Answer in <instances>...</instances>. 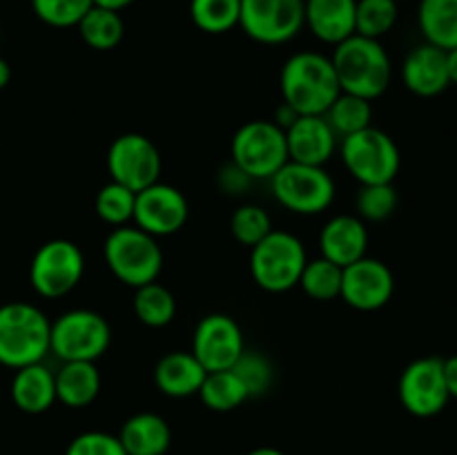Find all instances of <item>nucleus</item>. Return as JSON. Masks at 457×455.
Returning <instances> with one entry per match:
<instances>
[{
	"label": "nucleus",
	"instance_id": "f257e3e1",
	"mask_svg": "<svg viewBox=\"0 0 457 455\" xmlns=\"http://www.w3.org/2000/svg\"><path fill=\"white\" fill-rule=\"evenodd\" d=\"M335 76L344 94L366 98L373 103L391 85L393 65L379 40L353 34L351 38L335 45Z\"/></svg>",
	"mask_w": 457,
	"mask_h": 455
},
{
	"label": "nucleus",
	"instance_id": "f03ea898",
	"mask_svg": "<svg viewBox=\"0 0 457 455\" xmlns=\"http://www.w3.org/2000/svg\"><path fill=\"white\" fill-rule=\"evenodd\" d=\"M279 85L284 103L295 107L299 116L326 114L342 94L333 61L317 52L293 54L281 67Z\"/></svg>",
	"mask_w": 457,
	"mask_h": 455
},
{
	"label": "nucleus",
	"instance_id": "7ed1b4c3",
	"mask_svg": "<svg viewBox=\"0 0 457 455\" xmlns=\"http://www.w3.org/2000/svg\"><path fill=\"white\" fill-rule=\"evenodd\" d=\"M52 321L34 303L9 302L0 306V366L22 368L38 364L49 352Z\"/></svg>",
	"mask_w": 457,
	"mask_h": 455
},
{
	"label": "nucleus",
	"instance_id": "20e7f679",
	"mask_svg": "<svg viewBox=\"0 0 457 455\" xmlns=\"http://www.w3.org/2000/svg\"><path fill=\"white\" fill-rule=\"evenodd\" d=\"M103 254L112 275L132 288L156 281L163 268V252L156 236L147 235L141 228L120 226L112 230L103 245Z\"/></svg>",
	"mask_w": 457,
	"mask_h": 455
},
{
	"label": "nucleus",
	"instance_id": "39448f33",
	"mask_svg": "<svg viewBox=\"0 0 457 455\" xmlns=\"http://www.w3.org/2000/svg\"><path fill=\"white\" fill-rule=\"evenodd\" d=\"M306 261V248L293 232L272 230L250 248V275L266 293H286L299 285Z\"/></svg>",
	"mask_w": 457,
	"mask_h": 455
},
{
	"label": "nucleus",
	"instance_id": "423d86ee",
	"mask_svg": "<svg viewBox=\"0 0 457 455\" xmlns=\"http://www.w3.org/2000/svg\"><path fill=\"white\" fill-rule=\"evenodd\" d=\"M232 165L250 181L272 178L288 163L286 132L272 120H250L232 136Z\"/></svg>",
	"mask_w": 457,
	"mask_h": 455
},
{
	"label": "nucleus",
	"instance_id": "0eeeda50",
	"mask_svg": "<svg viewBox=\"0 0 457 455\" xmlns=\"http://www.w3.org/2000/svg\"><path fill=\"white\" fill-rule=\"evenodd\" d=\"M110 342L112 328L105 317L85 308L62 312L49 330V352L61 361H96Z\"/></svg>",
	"mask_w": 457,
	"mask_h": 455
},
{
	"label": "nucleus",
	"instance_id": "6e6552de",
	"mask_svg": "<svg viewBox=\"0 0 457 455\" xmlns=\"http://www.w3.org/2000/svg\"><path fill=\"white\" fill-rule=\"evenodd\" d=\"M272 194L295 214H320L328 210L335 201L333 177L324 170V165H303L288 161L275 177L270 178Z\"/></svg>",
	"mask_w": 457,
	"mask_h": 455
},
{
	"label": "nucleus",
	"instance_id": "1a4fd4ad",
	"mask_svg": "<svg viewBox=\"0 0 457 455\" xmlns=\"http://www.w3.org/2000/svg\"><path fill=\"white\" fill-rule=\"evenodd\" d=\"M342 161L361 186L393 183L402 163L397 143L373 125L342 138Z\"/></svg>",
	"mask_w": 457,
	"mask_h": 455
},
{
	"label": "nucleus",
	"instance_id": "9d476101",
	"mask_svg": "<svg viewBox=\"0 0 457 455\" xmlns=\"http://www.w3.org/2000/svg\"><path fill=\"white\" fill-rule=\"evenodd\" d=\"M85 275L83 250L70 239H52L40 245L29 263V284L40 297L70 294Z\"/></svg>",
	"mask_w": 457,
	"mask_h": 455
},
{
	"label": "nucleus",
	"instance_id": "9b49d317",
	"mask_svg": "<svg viewBox=\"0 0 457 455\" xmlns=\"http://www.w3.org/2000/svg\"><path fill=\"white\" fill-rule=\"evenodd\" d=\"M161 168L163 161L159 147L143 134H120L107 150V172L112 181L132 192H141L159 183Z\"/></svg>",
	"mask_w": 457,
	"mask_h": 455
},
{
	"label": "nucleus",
	"instance_id": "f8f14e48",
	"mask_svg": "<svg viewBox=\"0 0 457 455\" xmlns=\"http://www.w3.org/2000/svg\"><path fill=\"white\" fill-rule=\"evenodd\" d=\"M239 27L263 45H284L303 27L302 0H241Z\"/></svg>",
	"mask_w": 457,
	"mask_h": 455
},
{
	"label": "nucleus",
	"instance_id": "ddd939ff",
	"mask_svg": "<svg viewBox=\"0 0 457 455\" xmlns=\"http://www.w3.org/2000/svg\"><path fill=\"white\" fill-rule=\"evenodd\" d=\"M402 406L415 418H433L449 404L451 395L440 357H420L411 361L397 384Z\"/></svg>",
	"mask_w": 457,
	"mask_h": 455
},
{
	"label": "nucleus",
	"instance_id": "4468645a",
	"mask_svg": "<svg viewBox=\"0 0 457 455\" xmlns=\"http://www.w3.org/2000/svg\"><path fill=\"white\" fill-rule=\"evenodd\" d=\"M244 351V333L232 317L212 312L196 324L192 335V355L208 373L230 370Z\"/></svg>",
	"mask_w": 457,
	"mask_h": 455
},
{
	"label": "nucleus",
	"instance_id": "2eb2a0df",
	"mask_svg": "<svg viewBox=\"0 0 457 455\" xmlns=\"http://www.w3.org/2000/svg\"><path fill=\"white\" fill-rule=\"evenodd\" d=\"M187 199L181 190L168 183H154L145 190L137 192L134 203V221L137 228L152 236H170L181 230L187 221Z\"/></svg>",
	"mask_w": 457,
	"mask_h": 455
},
{
	"label": "nucleus",
	"instance_id": "dca6fc26",
	"mask_svg": "<svg viewBox=\"0 0 457 455\" xmlns=\"http://www.w3.org/2000/svg\"><path fill=\"white\" fill-rule=\"evenodd\" d=\"M395 290V277L391 268L373 257H361L360 261L344 268L342 293L339 297L355 310H379L386 306Z\"/></svg>",
	"mask_w": 457,
	"mask_h": 455
},
{
	"label": "nucleus",
	"instance_id": "f3484780",
	"mask_svg": "<svg viewBox=\"0 0 457 455\" xmlns=\"http://www.w3.org/2000/svg\"><path fill=\"white\" fill-rule=\"evenodd\" d=\"M286 147H288V161L303 165H324L337 147V134L320 116H299L288 129H286Z\"/></svg>",
	"mask_w": 457,
	"mask_h": 455
},
{
	"label": "nucleus",
	"instance_id": "a211bd4d",
	"mask_svg": "<svg viewBox=\"0 0 457 455\" xmlns=\"http://www.w3.org/2000/svg\"><path fill=\"white\" fill-rule=\"evenodd\" d=\"M321 257L346 268L351 263L366 257L369 248V228L360 217L353 214H337L330 219L320 235Z\"/></svg>",
	"mask_w": 457,
	"mask_h": 455
},
{
	"label": "nucleus",
	"instance_id": "6ab92c4d",
	"mask_svg": "<svg viewBox=\"0 0 457 455\" xmlns=\"http://www.w3.org/2000/svg\"><path fill=\"white\" fill-rule=\"evenodd\" d=\"M402 80L406 89L418 96H437L451 85L449 67H446V52L431 43L418 45L411 49L402 65Z\"/></svg>",
	"mask_w": 457,
	"mask_h": 455
},
{
	"label": "nucleus",
	"instance_id": "aec40b11",
	"mask_svg": "<svg viewBox=\"0 0 457 455\" xmlns=\"http://www.w3.org/2000/svg\"><path fill=\"white\" fill-rule=\"evenodd\" d=\"M357 0H306L303 25L321 43L339 45L355 34Z\"/></svg>",
	"mask_w": 457,
	"mask_h": 455
},
{
	"label": "nucleus",
	"instance_id": "412c9836",
	"mask_svg": "<svg viewBox=\"0 0 457 455\" xmlns=\"http://www.w3.org/2000/svg\"><path fill=\"white\" fill-rule=\"evenodd\" d=\"M12 400L18 410L27 415H40L56 404V373L43 361L22 366L13 373Z\"/></svg>",
	"mask_w": 457,
	"mask_h": 455
},
{
	"label": "nucleus",
	"instance_id": "4be33fe9",
	"mask_svg": "<svg viewBox=\"0 0 457 455\" xmlns=\"http://www.w3.org/2000/svg\"><path fill=\"white\" fill-rule=\"evenodd\" d=\"M208 370L199 364L195 355L186 351H174L161 357L154 366V384L168 397L196 395Z\"/></svg>",
	"mask_w": 457,
	"mask_h": 455
},
{
	"label": "nucleus",
	"instance_id": "5701e85b",
	"mask_svg": "<svg viewBox=\"0 0 457 455\" xmlns=\"http://www.w3.org/2000/svg\"><path fill=\"white\" fill-rule=\"evenodd\" d=\"M119 440L128 455H165L172 442V431L161 415L137 413L125 419Z\"/></svg>",
	"mask_w": 457,
	"mask_h": 455
},
{
	"label": "nucleus",
	"instance_id": "b1692460",
	"mask_svg": "<svg viewBox=\"0 0 457 455\" xmlns=\"http://www.w3.org/2000/svg\"><path fill=\"white\" fill-rule=\"evenodd\" d=\"M101 393L96 361H62L56 373V400L67 409H85Z\"/></svg>",
	"mask_w": 457,
	"mask_h": 455
},
{
	"label": "nucleus",
	"instance_id": "393cba45",
	"mask_svg": "<svg viewBox=\"0 0 457 455\" xmlns=\"http://www.w3.org/2000/svg\"><path fill=\"white\" fill-rule=\"evenodd\" d=\"M418 22L427 43L436 47H457V0H420Z\"/></svg>",
	"mask_w": 457,
	"mask_h": 455
},
{
	"label": "nucleus",
	"instance_id": "a878e982",
	"mask_svg": "<svg viewBox=\"0 0 457 455\" xmlns=\"http://www.w3.org/2000/svg\"><path fill=\"white\" fill-rule=\"evenodd\" d=\"M196 395L201 397V401L210 410H217V413L239 409L245 400H250L244 382L237 377L235 370H212V373H208Z\"/></svg>",
	"mask_w": 457,
	"mask_h": 455
},
{
	"label": "nucleus",
	"instance_id": "bb28decb",
	"mask_svg": "<svg viewBox=\"0 0 457 455\" xmlns=\"http://www.w3.org/2000/svg\"><path fill=\"white\" fill-rule=\"evenodd\" d=\"M76 27H79V34L85 40V45H89L96 52H110V49H114L123 40L125 34L120 12L96 7V4L85 13L83 21Z\"/></svg>",
	"mask_w": 457,
	"mask_h": 455
},
{
	"label": "nucleus",
	"instance_id": "cd10ccee",
	"mask_svg": "<svg viewBox=\"0 0 457 455\" xmlns=\"http://www.w3.org/2000/svg\"><path fill=\"white\" fill-rule=\"evenodd\" d=\"M134 315L138 317V321L150 328H163L177 315V299L170 293L165 285H161L159 281H152V284L141 285V288H134Z\"/></svg>",
	"mask_w": 457,
	"mask_h": 455
},
{
	"label": "nucleus",
	"instance_id": "c85d7f7f",
	"mask_svg": "<svg viewBox=\"0 0 457 455\" xmlns=\"http://www.w3.org/2000/svg\"><path fill=\"white\" fill-rule=\"evenodd\" d=\"M324 119L328 120L337 138H344L373 125V107H370V101H366V98L342 92L335 98L333 105L326 110Z\"/></svg>",
	"mask_w": 457,
	"mask_h": 455
},
{
	"label": "nucleus",
	"instance_id": "c756f323",
	"mask_svg": "<svg viewBox=\"0 0 457 455\" xmlns=\"http://www.w3.org/2000/svg\"><path fill=\"white\" fill-rule=\"evenodd\" d=\"M190 16L205 34H226L239 25L241 0H190Z\"/></svg>",
	"mask_w": 457,
	"mask_h": 455
},
{
	"label": "nucleus",
	"instance_id": "7c9ffc66",
	"mask_svg": "<svg viewBox=\"0 0 457 455\" xmlns=\"http://www.w3.org/2000/svg\"><path fill=\"white\" fill-rule=\"evenodd\" d=\"M342 275L344 268L328 261V259H308L306 268L299 277V285L311 299L330 302V299H337L339 293H342Z\"/></svg>",
	"mask_w": 457,
	"mask_h": 455
},
{
	"label": "nucleus",
	"instance_id": "2f4dec72",
	"mask_svg": "<svg viewBox=\"0 0 457 455\" xmlns=\"http://www.w3.org/2000/svg\"><path fill=\"white\" fill-rule=\"evenodd\" d=\"M397 3L395 0H357L355 7V34L379 40L395 27Z\"/></svg>",
	"mask_w": 457,
	"mask_h": 455
},
{
	"label": "nucleus",
	"instance_id": "473e14b6",
	"mask_svg": "<svg viewBox=\"0 0 457 455\" xmlns=\"http://www.w3.org/2000/svg\"><path fill=\"white\" fill-rule=\"evenodd\" d=\"M134 203H137V192L128 190L120 183L110 181L98 190L94 210H96L101 221L120 228L134 217Z\"/></svg>",
	"mask_w": 457,
	"mask_h": 455
},
{
	"label": "nucleus",
	"instance_id": "72a5a7b5",
	"mask_svg": "<svg viewBox=\"0 0 457 455\" xmlns=\"http://www.w3.org/2000/svg\"><path fill=\"white\" fill-rule=\"evenodd\" d=\"M397 192L393 183H375V186H361L357 192L355 208L361 221L379 223L386 221L397 210Z\"/></svg>",
	"mask_w": 457,
	"mask_h": 455
},
{
	"label": "nucleus",
	"instance_id": "f704fd0d",
	"mask_svg": "<svg viewBox=\"0 0 457 455\" xmlns=\"http://www.w3.org/2000/svg\"><path fill=\"white\" fill-rule=\"evenodd\" d=\"M230 370H235L237 377L244 382L250 397H259L268 393V388L272 386V379H275V368H272L270 360L263 352L248 351V348L241 352L239 360L235 361Z\"/></svg>",
	"mask_w": 457,
	"mask_h": 455
},
{
	"label": "nucleus",
	"instance_id": "c9c22d12",
	"mask_svg": "<svg viewBox=\"0 0 457 455\" xmlns=\"http://www.w3.org/2000/svg\"><path fill=\"white\" fill-rule=\"evenodd\" d=\"M230 232L241 245L253 248L263 236H268L272 232L270 214L254 203L241 205V208L235 210V214L230 219Z\"/></svg>",
	"mask_w": 457,
	"mask_h": 455
},
{
	"label": "nucleus",
	"instance_id": "e433bc0d",
	"mask_svg": "<svg viewBox=\"0 0 457 455\" xmlns=\"http://www.w3.org/2000/svg\"><path fill=\"white\" fill-rule=\"evenodd\" d=\"M94 7L92 0H31V9L49 27H76Z\"/></svg>",
	"mask_w": 457,
	"mask_h": 455
},
{
	"label": "nucleus",
	"instance_id": "4c0bfd02",
	"mask_svg": "<svg viewBox=\"0 0 457 455\" xmlns=\"http://www.w3.org/2000/svg\"><path fill=\"white\" fill-rule=\"evenodd\" d=\"M65 455H128L119 435L105 431H87L76 435L67 446Z\"/></svg>",
	"mask_w": 457,
	"mask_h": 455
},
{
	"label": "nucleus",
	"instance_id": "58836bf2",
	"mask_svg": "<svg viewBox=\"0 0 457 455\" xmlns=\"http://www.w3.org/2000/svg\"><path fill=\"white\" fill-rule=\"evenodd\" d=\"M221 183H223V187H226V190L235 192V194H237V192H239L241 187L248 186L250 178L245 177V174L241 172V170L237 168V165H230V168L223 170V172H221Z\"/></svg>",
	"mask_w": 457,
	"mask_h": 455
},
{
	"label": "nucleus",
	"instance_id": "ea45409f",
	"mask_svg": "<svg viewBox=\"0 0 457 455\" xmlns=\"http://www.w3.org/2000/svg\"><path fill=\"white\" fill-rule=\"evenodd\" d=\"M297 119H299V112L295 110V107H290L288 103H281V105L277 107L275 119H272V123L279 125V128L286 132V129H288L290 125H293Z\"/></svg>",
	"mask_w": 457,
	"mask_h": 455
},
{
	"label": "nucleus",
	"instance_id": "a19ab883",
	"mask_svg": "<svg viewBox=\"0 0 457 455\" xmlns=\"http://www.w3.org/2000/svg\"><path fill=\"white\" fill-rule=\"evenodd\" d=\"M442 361H445V379H446V388H449V395L457 400V355Z\"/></svg>",
	"mask_w": 457,
	"mask_h": 455
},
{
	"label": "nucleus",
	"instance_id": "79ce46f5",
	"mask_svg": "<svg viewBox=\"0 0 457 455\" xmlns=\"http://www.w3.org/2000/svg\"><path fill=\"white\" fill-rule=\"evenodd\" d=\"M96 7H103V9H112V12H123L125 7H129V4L134 3V0H92Z\"/></svg>",
	"mask_w": 457,
	"mask_h": 455
},
{
	"label": "nucleus",
	"instance_id": "37998d69",
	"mask_svg": "<svg viewBox=\"0 0 457 455\" xmlns=\"http://www.w3.org/2000/svg\"><path fill=\"white\" fill-rule=\"evenodd\" d=\"M446 67H449V80L457 85V47L446 52Z\"/></svg>",
	"mask_w": 457,
	"mask_h": 455
},
{
	"label": "nucleus",
	"instance_id": "c03bdc74",
	"mask_svg": "<svg viewBox=\"0 0 457 455\" xmlns=\"http://www.w3.org/2000/svg\"><path fill=\"white\" fill-rule=\"evenodd\" d=\"M9 80H12V67H9V62L0 56V89L7 87Z\"/></svg>",
	"mask_w": 457,
	"mask_h": 455
},
{
	"label": "nucleus",
	"instance_id": "a18cd8bd",
	"mask_svg": "<svg viewBox=\"0 0 457 455\" xmlns=\"http://www.w3.org/2000/svg\"><path fill=\"white\" fill-rule=\"evenodd\" d=\"M248 455H284L279 449H275V446H259V449L250 451Z\"/></svg>",
	"mask_w": 457,
	"mask_h": 455
},
{
	"label": "nucleus",
	"instance_id": "49530a36",
	"mask_svg": "<svg viewBox=\"0 0 457 455\" xmlns=\"http://www.w3.org/2000/svg\"><path fill=\"white\" fill-rule=\"evenodd\" d=\"M395 3H397V4H400V3H404V0H395Z\"/></svg>",
	"mask_w": 457,
	"mask_h": 455
},
{
	"label": "nucleus",
	"instance_id": "de8ad7c7",
	"mask_svg": "<svg viewBox=\"0 0 457 455\" xmlns=\"http://www.w3.org/2000/svg\"><path fill=\"white\" fill-rule=\"evenodd\" d=\"M302 3H306V0H302Z\"/></svg>",
	"mask_w": 457,
	"mask_h": 455
}]
</instances>
